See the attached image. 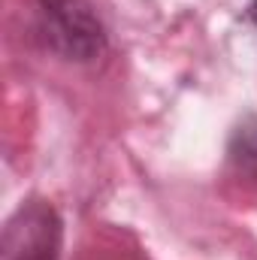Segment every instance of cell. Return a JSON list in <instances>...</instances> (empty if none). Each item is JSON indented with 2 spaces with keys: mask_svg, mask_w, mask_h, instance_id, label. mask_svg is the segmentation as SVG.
<instances>
[{
  "mask_svg": "<svg viewBox=\"0 0 257 260\" xmlns=\"http://www.w3.org/2000/svg\"><path fill=\"white\" fill-rule=\"evenodd\" d=\"M37 30L64 61L91 64L109 49V34L91 0H37Z\"/></svg>",
  "mask_w": 257,
  "mask_h": 260,
  "instance_id": "cell-1",
  "label": "cell"
},
{
  "mask_svg": "<svg viewBox=\"0 0 257 260\" xmlns=\"http://www.w3.org/2000/svg\"><path fill=\"white\" fill-rule=\"evenodd\" d=\"M227 164L236 176L257 185V115H245L227 139Z\"/></svg>",
  "mask_w": 257,
  "mask_h": 260,
  "instance_id": "cell-3",
  "label": "cell"
},
{
  "mask_svg": "<svg viewBox=\"0 0 257 260\" xmlns=\"http://www.w3.org/2000/svg\"><path fill=\"white\" fill-rule=\"evenodd\" d=\"M245 18H248V24L257 30V0H251V3H248V9H245Z\"/></svg>",
  "mask_w": 257,
  "mask_h": 260,
  "instance_id": "cell-4",
  "label": "cell"
},
{
  "mask_svg": "<svg viewBox=\"0 0 257 260\" xmlns=\"http://www.w3.org/2000/svg\"><path fill=\"white\" fill-rule=\"evenodd\" d=\"M64 221L49 200L30 197L3 224L0 260H61Z\"/></svg>",
  "mask_w": 257,
  "mask_h": 260,
  "instance_id": "cell-2",
  "label": "cell"
}]
</instances>
